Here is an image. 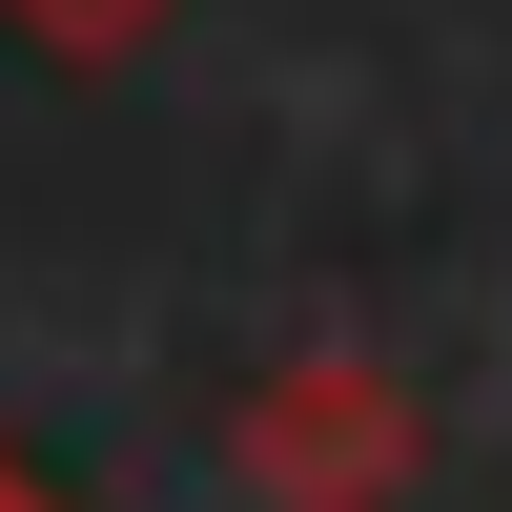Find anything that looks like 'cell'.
Segmentation results:
<instances>
[{"label": "cell", "mask_w": 512, "mask_h": 512, "mask_svg": "<svg viewBox=\"0 0 512 512\" xmlns=\"http://www.w3.org/2000/svg\"><path fill=\"white\" fill-rule=\"evenodd\" d=\"M0 512H21V472H0Z\"/></svg>", "instance_id": "1"}]
</instances>
